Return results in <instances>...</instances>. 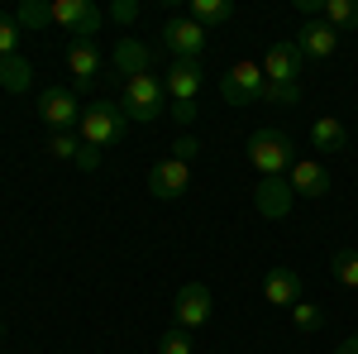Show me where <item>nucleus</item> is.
Returning <instances> with one entry per match:
<instances>
[{
	"instance_id": "nucleus-19",
	"label": "nucleus",
	"mask_w": 358,
	"mask_h": 354,
	"mask_svg": "<svg viewBox=\"0 0 358 354\" xmlns=\"http://www.w3.org/2000/svg\"><path fill=\"white\" fill-rule=\"evenodd\" d=\"M34 86V67H29L24 53L0 57V91H29Z\"/></svg>"
},
{
	"instance_id": "nucleus-9",
	"label": "nucleus",
	"mask_w": 358,
	"mask_h": 354,
	"mask_svg": "<svg viewBox=\"0 0 358 354\" xmlns=\"http://www.w3.org/2000/svg\"><path fill=\"white\" fill-rule=\"evenodd\" d=\"M192 187V163H182V158H163V163L148 168V196H158V201H177V196H187Z\"/></svg>"
},
{
	"instance_id": "nucleus-8",
	"label": "nucleus",
	"mask_w": 358,
	"mask_h": 354,
	"mask_svg": "<svg viewBox=\"0 0 358 354\" xmlns=\"http://www.w3.org/2000/svg\"><path fill=\"white\" fill-rule=\"evenodd\" d=\"M38 115L48 120V130H77L82 125V106H77V91L72 86H48L38 96Z\"/></svg>"
},
{
	"instance_id": "nucleus-11",
	"label": "nucleus",
	"mask_w": 358,
	"mask_h": 354,
	"mask_svg": "<svg viewBox=\"0 0 358 354\" xmlns=\"http://www.w3.org/2000/svg\"><path fill=\"white\" fill-rule=\"evenodd\" d=\"M339 39H344V34H334L325 20H306V25L296 29V39H292V43H296V53H301L306 62H325V57H334Z\"/></svg>"
},
{
	"instance_id": "nucleus-16",
	"label": "nucleus",
	"mask_w": 358,
	"mask_h": 354,
	"mask_svg": "<svg viewBox=\"0 0 358 354\" xmlns=\"http://www.w3.org/2000/svg\"><path fill=\"white\" fill-rule=\"evenodd\" d=\"M67 72H72V91H91V82L101 77V53H96V43H72V48H67Z\"/></svg>"
},
{
	"instance_id": "nucleus-34",
	"label": "nucleus",
	"mask_w": 358,
	"mask_h": 354,
	"mask_svg": "<svg viewBox=\"0 0 358 354\" xmlns=\"http://www.w3.org/2000/svg\"><path fill=\"white\" fill-rule=\"evenodd\" d=\"M0 340H5V321H0Z\"/></svg>"
},
{
	"instance_id": "nucleus-7",
	"label": "nucleus",
	"mask_w": 358,
	"mask_h": 354,
	"mask_svg": "<svg viewBox=\"0 0 358 354\" xmlns=\"http://www.w3.org/2000/svg\"><path fill=\"white\" fill-rule=\"evenodd\" d=\"M301 67H306V57L296 53L292 39H282V43H273L263 53V77H268V86H301Z\"/></svg>"
},
{
	"instance_id": "nucleus-24",
	"label": "nucleus",
	"mask_w": 358,
	"mask_h": 354,
	"mask_svg": "<svg viewBox=\"0 0 358 354\" xmlns=\"http://www.w3.org/2000/svg\"><path fill=\"white\" fill-rule=\"evenodd\" d=\"M48 154L77 163V154H82V135H77V130H57V135H48Z\"/></svg>"
},
{
	"instance_id": "nucleus-23",
	"label": "nucleus",
	"mask_w": 358,
	"mask_h": 354,
	"mask_svg": "<svg viewBox=\"0 0 358 354\" xmlns=\"http://www.w3.org/2000/svg\"><path fill=\"white\" fill-rule=\"evenodd\" d=\"M292 321H296V330H301V335H315V330L325 326V311H320V306H315V301H296V306H292Z\"/></svg>"
},
{
	"instance_id": "nucleus-12",
	"label": "nucleus",
	"mask_w": 358,
	"mask_h": 354,
	"mask_svg": "<svg viewBox=\"0 0 358 354\" xmlns=\"http://www.w3.org/2000/svg\"><path fill=\"white\" fill-rule=\"evenodd\" d=\"M253 206H258V216L263 220H282L292 206H296V191L287 177H258V187H253Z\"/></svg>"
},
{
	"instance_id": "nucleus-25",
	"label": "nucleus",
	"mask_w": 358,
	"mask_h": 354,
	"mask_svg": "<svg viewBox=\"0 0 358 354\" xmlns=\"http://www.w3.org/2000/svg\"><path fill=\"white\" fill-rule=\"evenodd\" d=\"M330 268H334V278L344 282V287H358V249H339L330 259Z\"/></svg>"
},
{
	"instance_id": "nucleus-31",
	"label": "nucleus",
	"mask_w": 358,
	"mask_h": 354,
	"mask_svg": "<svg viewBox=\"0 0 358 354\" xmlns=\"http://www.w3.org/2000/svg\"><path fill=\"white\" fill-rule=\"evenodd\" d=\"M110 20H115V25H134V20H138V0H115Z\"/></svg>"
},
{
	"instance_id": "nucleus-10",
	"label": "nucleus",
	"mask_w": 358,
	"mask_h": 354,
	"mask_svg": "<svg viewBox=\"0 0 358 354\" xmlns=\"http://www.w3.org/2000/svg\"><path fill=\"white\" fill-rule=\"evenodd\" d=\"M210 311H215V301H210V287H206V282H187V287L172 297V316H177V326H187V330L206 326Z\"/></svg>"
},
{
	"instance_id": "nucleus-1",
	"label": "nucleus",
	"mask_w": 358,
	"mask_h": 354,
	"mask_svg": "<svg viewBox=\"0 0 358 354\" xmlns=\"http://www.w3.org/2000/svg\"><path fill=\"white\" fill-rule=\"evenodd\" d=\"M248 163L258 168V177H287V168L296 163V149H292V139L273 130V125H263V130H253L248 135Z\"/></svg>"
},
{
	"instance_id": "nucleus-3",
	"label": "nucleus",
	"mask_w": 358,
	"mask_h": 354,
	"mask_svg": "<svg viewBox=\"0 0 358 354\" xmlns=\"http://www.w3.org/2000/svg\"><path fill=\"white\" fill-rule=\"evenodd\" d=\"M77 135H82V144H91V149H110V144H120V135H124V110L115 106V101H91V106H82Z\"/></svg>"
},
{
	"instance_id": "nucleus-28",
	"label": "nucleus",
	"mask_w": 358,
	"mask_h": 354,
	"mask_svg": "<svg viewBox=\"0 0 358 354\" xmlns=\"http://www.w3.org/2000/svg\"><path fill=\"white\" fill-rule=\"evenodd\" d=\"M263 101H273V106H296V101H301V86H263Z\"/></svg>"
},
{
	"instance_id": "nucleus-32",
	"label": "nucleus",
	"mask_w": 358,
	"mask_h": 354,
	"mask_svg": "<svg viewBox=\"0 0 358 354\" xmlns=\"http://www.w3.org/2000/svg\"><path fill=\"white\" fill-rule=\"evenodd\" d=\"M77 168H82V172H96V168H101V149L82 144V154H77Z\"/></svg>"
},
{
	"instance_id": "nucleus-13",
	"label": "nucleus",
	"mask_w": 358,
	"mask_h": 354,
	"mask_svg": "<svg viewBox=\"0 0 358 354\" xmlns=\"http://www.w3.org/2000/svg\"><path fill=\"white\" fill-rule=\"evenodd\" d=\"M287 182H292V191L296 196H325L330 191V172H325V163L320 158H296V163L287 168Z\"/></svg>"
},
{
	"instance_id": "nucleus-15",
	"label": "nucleus",
	"mask_w": 358,
	"mask_h": 354,
	"mask_svg": "<svg viewBox=\"0 0 358 354\" xmlns=\"http://www.w3.org/2000/svg\"><path fill=\"white\" fill-rule=\"evenodd\" d=\"M263 297H268V306H296L301 301V273L296 268H273L268 278H263Z\"/></svg>"
},
{
	"instance_id": "nucleus-2",
	"label": "nucleus",
	"mask_w": 358,
	"mask_h": 354,
	"mask_svg": "<svg viewBox=\"0 0 358 354\" xmlns=\"http://www.w3.org/2000/svg\"><path fill=\"white\" fill-rule=\"evenodd\" d=\"M120 110H124V120H134V125H153V120H163V115H167L163 82H158L153 72H148V77H134V82H124Z\"/></svg>"
},
{
	"instance_id": "nucleus-14",
	"label": "nucleus",
	"mask_w": 358,
	"mask_h": 354,
	"mask_svg": "<svg viewBox=\"0 0 358 354\" xmlns=\"http://www.w3.org/2000/svg\"><path fill=\"white\" fill-rule=\"evenodd\" d=\"M201 62H187V57H172L167 62V82H163V91H167V101H196V91H201Z\"/></svg>"
},
{
	"instance_id": "nucleus-6",
	"label": "nucleus",
	"mask_w": 358,
	"mask_h": 354,
	"mask_svg": "<svg viewBox=\"0 0 358 354\" xmlns=\"http://www.w3.org/2000/svg\"><path fill=\"white\" fill-rule=\"evenodd\" d=\"M206 34H210V29H201L192 15H167V25H163V48H167L172 57L201 62V53H206Z\"/></svg>"
},
{
	"instance_id": "nucleus-5",
	"label": "nucleus",
	"mask_w": 358,
	"mask_h": 354,
	"mask_svg": "<svg viewBox=\"0 0 358 354\" xmlns=\"http://www.w3.org/2000/svg\"><path fill=\"white\" fill-rule=\"evenodd\" d=\"M263 86H268V77H263V62H234L229 72L220 77V96L224 106H253V101H263Z\"/></svg>"
},
{
	"instance_id": "nucleus-22",
	"label": "nucleus",
	"mask_w": 358,
	"mask_h": 354,
	"mask_svg": "<svg viewBox=\"0 0 358 354\" xmlns=\"http://www.w3.org/2000/svg\"><path fill=\"white\" fill-rule=\"evenodd\" d=\"M320 20H325L334 34L358 29V0H325V5H320Z\"/></svg>"
},
{
	"instance_id": "nucleus-18",
	"label": "nucleus",
	"mask_w": 358,
	"mask_h": 354,
	"mask_svg": "<svg viewBox=\"0 0 358 354\" xmlns=\"http://www.w3.org/2000/svg\"><path fill=\"white\" fill-rule=\"evenodd\" d=\"M310 144H315V154H344V149H349L344 120H339V115H320V120L310 125Z\"/></svg>"
},
{
	"instance_id": "nucleus-4",
	"label": "nucleus",
	"mask_w": 358,
	"mask_h": 354,
	"mask_svg": "<svg viewBox=\"0 0 358 354\" xmlns=\"http://www.w3.org/2000/svg\"><path fill=\"white\" fill-rule=\"evenodd\" d=\"M53 25L72 39V43H91L101 25H106V15L91 5V0H53Z\"/></svg>"
},
{
	"instance_id": "nucleus-30",
	"label": "nucleus",
	"mask_w": 358,
	"mask_h": 354,
	"mask_svg": "<svg viewBox=\"0 0 358 354\" xmlns=\"http://www.w3.org/2000/svg\"><path fill=\"white\" fill-rule=\"evenodd\" d=\"M196 154H201V144H196L192 135H182L177 144H172V149H167V158H182V163H192Z\"/></svg>"
},
{
	"instance_id": "nucleus-26",
	"label": "nucleus",
	"mask_w": 358,
	"mask_h": 354,
	"mask_svg": "<svg viewBox=\"0 0 358 354\" xmlns=\"http://www.w3.org/2000/svg\"><path fill=\"white\" fill-rule=\"evenodd\" d=\"M158 354H192V330H187V326L163 330V340H158Z\"/></svg>"
},
{
	"instance_id": "nucleus-20",
	"label": "nucleus",
	"mask_w": 358,
	"mask_h": 354,
	"mask_svg": "<svg viewBox=\"0 0 358 354\" xmlns=\"http://www.w3.org/2000/svg\"><path fill=\"white\" fill-rule=\"evenodd\" d=\"M15 25L20 29H53V0H20L15 5Z\"/></svg>"
},
{
	"instance_id": "nucleus-21",
	"label": "nucleus",
	"mask_w": 358,
	"mask_h": 354,
	"mask_svg": "<svg viewBox=\"0 0 358 354\" xmlns=\"http://www.w3.org/2000/svg\"><path fill=\"white\" fill-rule=\"evenodd\" d=\"M192 20L201 29H220L234 20V0H192Z\"/></svg>"
},
{
	"instance_id": "nucleus-17",
	"label": "nucleus",
	"mask_w": 358,
	"mask_h": 354,
	"mask_svg": "<svg viewBox=\"0 0 358 354\" xmlns=\"http://www.w3.org/2000/svg\"><path fill=\"white\" fill-rule=\"evenodd\" d=\"M110 62H115V72H120L124 82H134V77H148V62H153V53H148L138 39H120Z\"/></svg>"
},
{
	"instance_id": "nucleus-29",
	"label": "nucleus",
	"mask_w": 358,
	"mask_h": 354,
	"mask_svg": "<svg viewBox=\"0 0 358 354\" xmlns=\"http://www.w3.org/2000/svg\"><path fill=\"white\" fill-rule=\"evenodd\" d=\"M167 115H172L177 125H196L201 110H196V101H167Z\"/></svg>"
},
{
	"instance_id": "nucleus-27",
	"label": "nucleus",
	"mask_w": 358,
	"mask_h": 354,
	"mask_svg": "<svg viewBox=\"0 0 358 354\" xmlns=\"http://www.w3.org/2000/svg\"><path fill=\"white\" fill-rule=\"evenodd\" d=\"M20 34H24V29L15 25V15H0V57L20 53Z\"/></svg>"
},
{
	"instance_id": "nucleus-33",
	"label": "nucleus",
	"mask_w": 358,
	"mask_h": 354,
	"mask_svg": "<svg viewBox=\"0 0 358 354\" xmlns=\"http://www.w3.org/2000/svg\"><path fill=\"white\" fill-rule=\"evenodd\" d=\"M334 354H358V335H349V340H344V345H339Z\"/></svg>"
}]
</instances>
